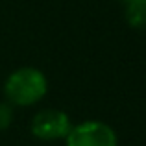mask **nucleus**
I'll return each instance as SVG.
<instances>
[{"instance_id":"1","label":"nucleus","mask_w":146,"mask_h":146,"mask_svg":"<svg viewBox=\"0 0 146 146\" xmlns=\"http://www.w3.org/2000/svg\"><path fill=\"white\" fill-rule=\"evenodd\" d=\"M48 93V80L43 70L35 67H21L13 70L4 82L6 102L17 107H28L41 102Z\"/></svg>"},{"instance_id":"2","label":"nucleus","mask_w":146,"mask_h":146,"mask_svg":"<svg viewBox=\"0 0 146 146\" xmlns=\"http://www.w3.org/2000/svg\"><path fill=\"white\" fill-rule=\"evenodd\" d=\"M65 146H118L117 131L102 120H85L72 124Z\"/></svg>"},{"instance_id":"3","label":"nucleus","mask_w":146,"mask_h":146,"mask_svg":"<svg viewBox=\"0 0 146 146\" xmlns=\"http://www.w3.org/2000/svg\"><path fill=\"white\" fill-rule=\"evenodd\" d=\"M72 128V120L61 109H41L33 115L30 131L39 141H63Z\"/></svg>"},{"instance_id":"4","label":"nucleus","mask_w":146,"mask_h":146,"mask_svg":"<svg viewBox=\"0 0 146 146\" xmlns=\"http://www.w3.org/2000/svg\"><path fill=\"white\" fill-rule=\"evenodd\" d=\"M124 19L133 30H146V0L124 4Z\"/></svg>"},{"instance_id":"5","label":"nucleus","mask_w":146,"mask_h":146,"mask_svg":"<svg viewBox=\"0 0 146 146\" xmlns=\"http://www.w3.org/2000/svg\"><path fill=\"white\" fill-rule=\"evenodd\" d=\"M13 122V106L9 102H0V131H6Z\"/></svg>"},{"instance_id":"6","label":"nucleus","mask_w":146,"mask_h":146,"mask_svg":"<svg viewBox=\"0 0 146 146\" xmlns=\"http://www.w3.org/2000/svg\"><path fill=\"white\" fill-rule=\"evenodd\" d=\"M124 4H128V2H139V0H122Z\"/></svg>"}]
</instances>
